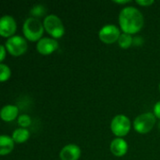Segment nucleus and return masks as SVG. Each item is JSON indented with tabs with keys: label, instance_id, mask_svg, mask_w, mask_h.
Returning a JSON list of instances; mask_svg holds the SVG:
<instances>
[{
	"label": "nucleus",
	"instance_id": "nucleus-14",
	"mask_svg": "<svg viewBox=\"0 0 160 160\" xmlns=\"http://www.w3.org/2000/svg\"><path fill=\"white\" fill-rule=\"evenodd\" d=\"M30 137V132L27 128H19L17 129H15L12 132V140L14 141V142L16 143H23L25 142Z\"/></svg>",
	"mask_w": 160,
	"mask_h": 160
},
{
	"label": "nucleus",
	"instance_id": "nucleus-20",
	"mask_svg": "<svg viewBox=\"0 0 160 160\" xmlns=\"http://www.w3.org/2000/svg\"><path fill=\"white\" fill-rule=\"evenodd\" d=\"M154 114L157 118L160 119V101L157 102L154 106Z\"/></svg>",
	"mask_w": 160,
	"mask_h": 160
},
{
	"label": "nucleus",
	"instance_id": "nucleus-9",
	"mask_svg": "<svg viewBox=\"0 0 160 160\" xmlns=\"http://www.w3.org/2000/svg\"><path fill=\"white\" fill-rule=\"evenodd\" d=\"M59 47L58 41L52 38H42L38 41L37 51L42 55H49L55 52Z\"/></svg>",
	"mask_w": 160,
	"mask_h": 160
},
{
	"label": "nucleus",
	"instance_id": "nucleus-22",
	"mask_svg": "<svg viewBox=\"0 0 160 160\" xmlns=\"http://www.w3.org/2000/svg\"><path fill=\"white\" fill-rule=\"evenodd\" d=\"M130 2L129 0H124V1H114V3H117V4H127Z\"/></svg>",
	"mask_w": 160,
	"mask_h": 160
},
{
	"label": "nucleus",
	"instance_id": "nucleus-5",
	"mask_svg": "<svg viewBox=\"0 0 160 160\" xmlns=\"http://www.w3.org/2000/svg\"><path fill=\"white\" fill-rule=\"evenodd\" d=\"M131 128L130 120L124 114L116 115L111 122V129L117 138H122L128 135Z\"/></svg>",
	"mask_w": 160,
	"mask_h": 160
},
{
	"label": "nucleus",
	"instance_id": "nucleus-1",
	"mask_svg": "<svg viewBox=\"0 0 160 160\" xmlns=\"http://www.w3.org/2000/svg\"><path fill=\"white\" fill-rule=\"evenodd\" d=\"M119 23L124 33L129 35L136 34L140 32L143 26V15L134 7H126L120 11Z\"/></svg>",
	"mask_w": 160,
	"mask_h": 160
},
{
	"label": "nucleus",
	"instance_id": "nucleus-21",
	"mask_svg": "<svg viewBox=\"0 0 160 160\" xmlns=\"http://www.w3.org/2000/svg\"><path fill=\"white\" fill-rule=\"evenodd\" d=\"M0 50H1V60L0 61H3L6 57V52H7V49H6V46L5 45H1L0 46Z\"/></svg>",
	"mask_w": 160,
	"mask_h": 160
},
{
	"label": "nucleus",
	"instance_id": "nucleus-19",
	"mask_svg": "<svg viewBox=\"0 0 160 160\" xmlns=\"http://www.w3.org/2000/svg\"><path fill=\"white\" fill-rule=\"evenodd\" d=\"M136 3L140 6H143V7H148L151 6L152 4L155 3L154 0H137Z\"/></svg>",
	"mask_w": 160,
	"mask_h": 160
},
{
	"label": "nucleus",
	"instance_id": "nucleus-3",
	"mask_svg": "<svg viewBox=\"0 0 160 160\" xmlns=\"http://www.w3.org/2000/svg\"><path fill=\"white\" fill-rule=\"evenodd\" d=\"M44 29L52 38H60L65 34V26L61 19L54 14L47 15L43 21Z\"/></svg>",
	"mask_w": 160,
	"mask_h": 160
},
{
	"label": "nucleus",
	"instance_id": "nucleus-6",
	"mask_svg": "<svg viewBox=\"0 0 160 160\" xmlns=\"http://www.w3.org/2000/svg\"><path fill=\"white\" fill-rule=\"evenodd\" d=\"M7 51L13 56H20L27 51L26 39L21 36H12L6 41Z\"/></svg>",
	"mask_w": 160,
	"mask_h": 160
},
{
	"label": "nucleus",
	"instance_id": "nucleus-23",
	"mask_svg": "<svg viewBox=\"0 0 160 160\" xmlns=\"http://www.w3.org/2000/svg\"><path fill=\"white\" fill-rule=\"evenodd\" d=\"M159 90H160V83H159Z\"/></svg>",
	"mask_w": 160,
	"mask_h": 160
},
{
	"label": "nucleus",
	"instance_id": "nucleus-4",
	"mask_svg": "<svg viewBox=\"0 0 160 160\" xmlns=\"http://www.w3.org/2000/svg\"><path fill=\"white\" fill-rule=\"evenodd\" d=\"M157 117L152 112H144L137 116L133 122L134 129L141 134H146L150 132L156 125Z\"/></svg>",
	"mask_w": 160,
	"mask_h": 160
},
{
	"label": "nucleus",
	"instance_id": "nucleus-2",
	"mask_svg": "<svg viewBox=\"0 0 160 160\" xmlns=\"http://www.w3.org/2000/svg\"><path fill=\"white\" fill-rule=\"evenodd\" d=\"M44 25L35 17H29L25 20L22 26L24 38L30 41H38L42 38L44 33Z\"/></svg>",
	"mask_w": 160,
	"mask_h": 160
},
{
	"label": "nucleus",
	"instance_id": "nucleus-12",
	"mask_svg": "<svg viewBox=\"0 0 160 160\" xmlns=\"http://www.w3.org/2000/svg\"><path fill=\"white\" fill-rule=\"evenodd\" d=\"M19 112V109L15 105H6L2 108L0 115L3 121L5 122H11L13 121Z\"/></svg>",
	"mask_w": 160,
	"mask_h": 160
},
{
	"label": "nucleus",
	"instance_id": "nucleus-10",
	"mask_svg": "<svg viewBox=\"0 0 160 160\" xmlns=\"http://www.w3.org/2000/svg\"><path fill=\"white\" fill-rule=\"evenodd\" d=\"M81 149L75 144H68L62 148L59 157L61 160H78L81 157Z\"/></svg>",
	"mask_w": 160,
	"mask_h": 160
},
{
	"label": "nucleus",
	"instance_id": "nucleus-7",
	"mask_svg": "<svg viewBox=\"0 0 160 160\" xmlns=\"http://www.w3.org/2000/svg\"><path fill=\"white\" fill-rule=\"evenodd\" d=\"M120 36V29L114 24L104 25L98 33L100 40L106 44H112L114 43L115 41H118Z\"/></svg>",
	"mask_w": 160,
	"mask_h": 160
},
{
	"label": "nucleus",
	"instance_id": "nucleus-15",
	"mask_svg": "<svg viewBox=\"0 0 160 160\" xmlns=\"http://www.w3.org/2000/svg\"><path fill=\"white\" fill-rule=\"evenodd\" d=\"M132 42H133V38H132L131 35L126 34V33L121 34V36H120V38L118 39V44L123 49L129 48L132 45Z\"/></svg>",
	"mask_w": 160,
	"mask_h": 160
},
{
	"label": "nucleus",
	"instance_id": "nucleus-8",
	"mask_svg": "<svg viewBox=\"0 0 160 160\" xmlns=\"http://www.w3.org/2000/svg\"><path fill=\"white\" fill-rule=\"evenodd\" d=\"M17 24L15 19L10 15H4L0 19V35L4 38H10L16 32Z\"/></svg>",
	"mask_w": 160,
	"mask_h": 160
},
{
	"label": "nucleus",
	"instance_id": "nucleus-13",
	"mask_svg": "<svg viewBox=\"0 0 160 160\" xmlns=\"http://www.w3.org/2000/svg\"><path fill=\"white\" fill-rule=\"evenodd\" d=\"M14 148V141L12 138L7 136V135H2L0 137V155L5 156L12 152Z\"/></svg>",
	"mask_w": 160,
	"mask_h": 160
},
{
	"label": "nucleus",
	"instance_id": "nucleus-18",
	"mask_svg": "<svg viewBox=\"0 0 160 160\" xmlns=\"http://www.w3.org/2000/svg\"><path fill=\"white\" fill-rule=\"evenodd\" d=\"M18 125L21 128H28L31 125V118H30V116H28L27 114L20 115L19 118H18Z\"/></svg>",
	"mask_w": 160,
	"mask_h": 160
},
{
	"label": "nucleus",
	"instance_id": "nucleus-17",
	"mask_svg": "<svg viewBox=\"0 0 160 160\" xmlns=\"http://www.w3.org/2000/svg\"><path fill=\"white\" fill-rule=\"evenodd\" d=\"M30 13L33 16H35V18L36 17H42L46 13V8L42 5H36L30 10Z\"/></svg>",
	"mask_w": 160,
	"mask_h": 160
},
{
	"label": "nucleus",
	"instance_id": "nucleus-16",
	"mask_svg": "<svg viewBox=\"0 0 160 160\" xmlns=\"http://www.w3.org/2000/svg\"><path fill=\"white\" fill-rule=\"evenodd\" d=\"M10 75H11V71H10L9 68L7 65L1 63L0 64V80H1V82L8 81L10 78Z\"/></svg>",
	"mask_w": 160,
	"mask_h": 160
},
{
	"label": "nucleus",
	"instance_id": "nucleus-11",
	"mask_svg": "<svg viewBox=\"0 0 160 160\" xmlns=\"http://www.w3.org/2000/svg\"><path fill=\"white\" fill-rule=\"evenodd\" d=\"M128 145L127 142L122 138H116L112 140L110 145V150L112 153V155L118 158L125 156L128 152Z\"/></svg>",
	"mask_w": 160,
	"mask_h": 160
}]
</instances>
